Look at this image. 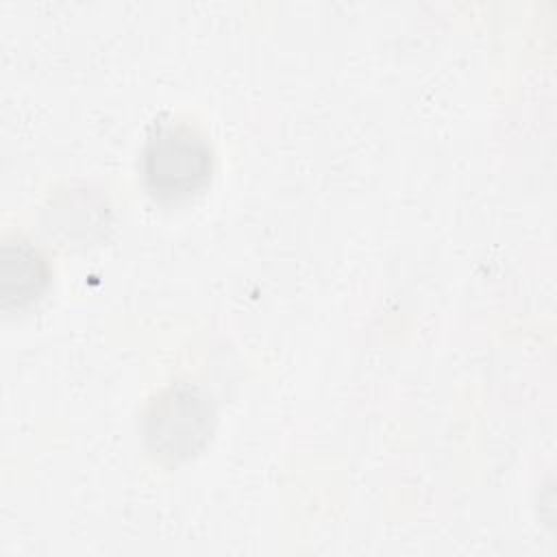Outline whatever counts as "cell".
<instances>
[{"label":"cell","instance_id":"2","mask_svg":"<svg viewBox=\"0 0 557 557\" xmlns=\"http://www.w3.org/2000/svg\"><path fill=\"white\" fill-rule=\"evenodd\" d=\"M213 405L209 398L185 383L161 392L144 418V442L161 461H181L196 455L211 435Z\"/></svg>","mask_w":557,"mask_h":557},{"label":"cell","instance_id":"1","mask_svg":"<svg viewBox=\"0 0 557 557\" xmlns=\"http://www.w3.org/2000/svg\"><path fill=\"white\" fill-rule=\"evenodd\" d=\"M213 150L189 122H157L141 148V181L159 202H185L211 181Z\"/></svg>","mask_w":557,"mask_h":557},{"label":"cell","instance_id":"3","mask_svg":"<svg viewBox=\"0 0 557 557\" xmlns=\"http://www.w3.org/2000/svg\"><path fill=\"white\" fill-rule=\"evenodd\" d=\"M50 278L44 255L24 239H9L0 250V300L4 309H22L37 300Z\"/></svg>","mask_w":557,"mask_h":557}]
</instances>
